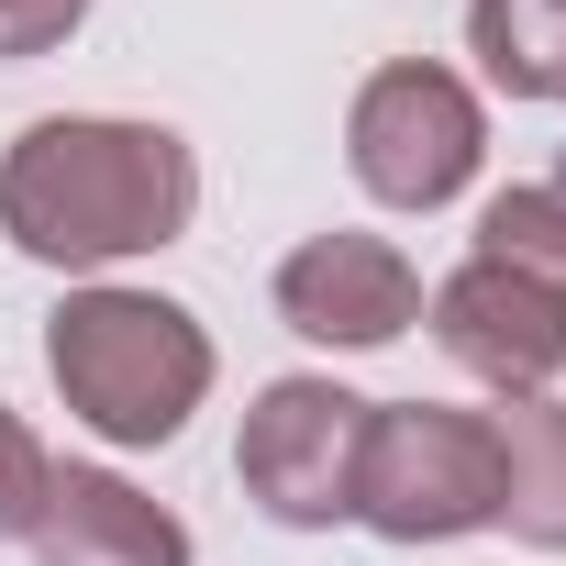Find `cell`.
I'll return each mask as SVG.
<instances>
[{
    "instance_id": "cell-1",
    "label": "cell",
    "mask_w": 566,
    "mask_h": 566,
    "mask_svg": "<svg viewBox=\"0 0 566 566\" xmlns=\"http://www.w3.org/2000/svg\"><path fill=\"white\" fill-rule=\"evenodd\" d=\"M200 211V156L167 123H112V112H56L23 123L0 156V233L34 266H123L178 244Z\"/></svg>"
},
{
    "instance_id": "cell-2",
    "label": "cell",
    "mask_w": 566,
    "mask_h": 566,
    "mask_svg": "<svg viewBox=\"0 0 566 566\" xmlns=\"http://www.w3.org/2000/svg\"><path fill=\"white\" fill-rule=\"evenodd\" d=\"M45 367L67 411L112 444H167L211 389V334L156 290H67L45 323Z\"/></svg>"
},
{
    "instance_id": "cell-3",
    "label": "cell",
    "mask_w": 566,
    "mask_h": 566,
    "mask_svg": "<svg viewBox=\"0 0 566 566\" xmlns=\"http://www.w3.org/2000/svg\"><path fill=\"white\" fill-rule=\"evenodd\" d=\"M356 522L389 544H444L500 522V433L489 411H433L400 400L367 422V467H356Z\"/></svg>"
},
{
    "instance_id": "cell-4",
    "label": "cell",
    "mask_w": 566,
    "mask_h": 566,
    "mask_svg": "<svg viewBox=\"0 0 566 566\" xmlns=\"http://www.w3.org/2000/svg\"><path fill=\"white\" fill-rule=\"evenodd\" d=\"M478 156H489V112H478V90H467L455 67H433V56L378 67V78L356 90V112H345V167H356V189L389 200V211H444V200L478 178Z\"/></svg>"
},
{
    "instance_id": "cell-5",
    "label": "cell",
    "mask_w": 566,
    "mask_h": 566,
    "mask_svg": "<svg viewBox=\"0 0 566 566\" xmlns=\"http://www.w3.org/2000/svg\"><path fill=\"white\" fill-rule=\"evenodd\" d=\"M367 422H378V400H356V389H334V378H266L255 411H244V444H233L244 500H255L266 522H290V533L356 522Z\"/></svg>"
},
{
    "instance_id": "cell-6",
    "label": "cell",
    "mask_w": 566,
    "mask_h": 566,
    "mask_svg": "<svg viewBox=\"0 0 566 566\" xmlns=\"http://www.w3.org/2000/svg\"><path fill=\"white\" fill-rule=\"evenodd\" d=\"M277 323L312 345H400L422 323V266L389 233H312L290 266H277Z\"/></svg>"
},
{
    "instance_id": "cell-7",
    "label": "cell",
    "mask_w": 566,
    "mask_h": 566,
    "mask_svg": "<svg viewBox=\"0 0 566 566\" xmlns=\"http://www.w3.org/2000/svg\"><path fill=\"white\" fill-rule=\"evenodd\" d=\"M433 345L467 378H489L500 400H544L555 367H566V301L533 290V277H511V266H478L467 255L444 290H433Z\"/></svg>"
},
{
    "instance_id": "cell-8",
    "label": "cell",
    "mask_w": 566,
    "mask_h": 566,
    "mask_svg": "<svg viewBox=\"0 0 566 566\" xmlns=\"http://www.w3.org/2000/svg\"><path fill=\"white\" fill-rule=\"evenodd\" d=\"M23 544H34V566H189L178 511H156V500H145L134 478H112V467H56L45 522H34Z\"/></svg>"
},
{
    "instance_id": "cell-9",
    "label": "cell",
    "mask_w": 566,
    "mask_h": 566,
    "mask_svg": "<svg viewBox=\"0 0 566 566\" xmlns=\"http://www.w3.org/2000/svg\"><path fill=\"white\" fill-rule=\"evenodd\" d=\"M500 522L544 555H566V400H500Z\"/></svg>"
},
{
    "instance_id": "cell-10",
    "label": "cell",
    "mask_w": 566,
    "mask_h": 566,
    "mask_svg": "<svg viewBox=\"0 0 566 566\" xmlns=\"http://www.w3.org/2000/svg\"><path fill=\"white\" fill-rule=\"evenodd\" d=\"M467 56L511 101H566V0H467Z\"/></svg>"
},
{
    "instance_id": "cell-11",
    "label": "cell",
    "mask_w": 566,
    "mask_h": 566,
    "mask_svg": "<svg viewBox=\"0 0 566 566\" xmlns=\"http://www.w3.org/2000/svg\"><path fill=\"white\" fill-rule=\"evenodd\" d=\"M478 266H511L566 301V178H522L478 211Z\"/></svg>"
},
{
    "instance_id": "cell-12",
    "label": "cell",
    "mask_w": 566,
    "mask_h": 566,
    "mask_svg": "<svg viewBox=\"0 0 566 566\" xmlns=\"http://www.w3.org/2000/svg\"><path fill=\"white\" fill-rule=\"evenodd\" d=\"M45 489H56V455L34 444L23 411H0V544H23L45 522Z\"/></svg>"
},
{
    "instance_id": "cell-13",
    "label": "cell",
    "mask_w": 566,
    "mask_h": 566,
    "mask_svg": "<svg viewBox=\"0 0 566 566\" xmlns=\"http://www.w3.org/2000/svg\"><path fill=\"white\" fill-rule=\"evenodd\" d=\"M78 23H90V0H0V67H23V56H56Z\"/></svg>"
}]
</instances>
